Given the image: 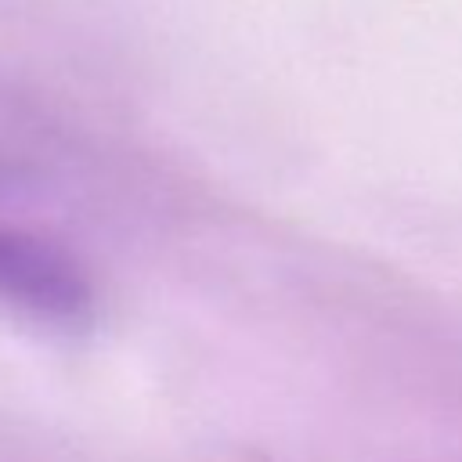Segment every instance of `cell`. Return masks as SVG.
Listing matches in <instances>:
<instances>
[{"label":"cell","instance_id":"cell-1","mask_svg":"<svg viewBox=\"0 0 462 462\" xmlns=\"http://www.w3.org/2000/svg\"><path fill=\"white\" fill-rule=\"evenodd\" d=\"M0 303L51 328H79L94 314V289L61 245L0 227Z\"/></svg>","mask_w":462,"mask_h":462}]
</instances>
